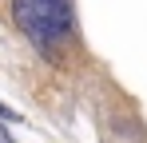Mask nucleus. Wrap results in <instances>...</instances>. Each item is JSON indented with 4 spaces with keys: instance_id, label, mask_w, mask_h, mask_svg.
Instances as JSON below:
<instances>
[{
    "instance_id": "2",
    "label": "nucleus",
    "mask_w": 147,
    "mask_h": 143,
    "mask_svg": "<svg viewBox=\"0 0 147 143\" xmlns=\"http://www.w3.org/2000/svg\"><path fill=\"white\" fill-rule=\"evenodd\" d=\"M0 119H4V123H20V115H16L12 107H4V103H0Z\"/></svg>"
},
{
    "instance_id": "1",
    "label": "nucleus",
    "mask_w": 147,
    "mask_h": 143,
    "mask_svg": "<svg viewBox=\"0 0 147 143\" xmlns=\"http://www.w3.org/2000/svg\"><path fill=\"white\" fill-rule=\"evenodd\" d=\"M12 20L40 52H52L76 24L72 0H12Z\"/></svg>"
}]
</instances>
